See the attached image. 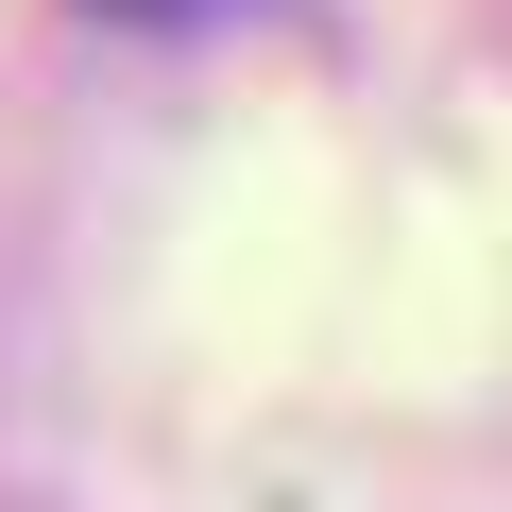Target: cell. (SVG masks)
Returning a JSON list of instances; mask_svg holds the SVG:
<instances>
[{"instance_id": "6da1fadb", "label": "cell", "mask_w": 512, "mask_h": 512, "mask_svg": "<svg viewBox=\"0 0 512 512\" xmlns=\"http://www.w3.org/2000/svg\"><path fill=\"white\" fill-rule=\"evenodd\" d=\"M86 18H222V0H86Z\"/></svg>"}]
</instances>
